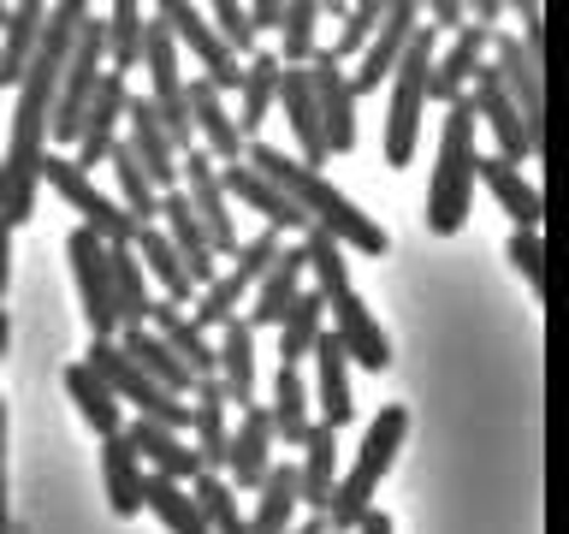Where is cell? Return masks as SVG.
Segmentation results:
<instances>
[{
	"label": "cell",
	"mask_w": 569,
	"mask_h": 534,
	"mask_svg": "<svg viewBox=\"0 0 569 534\" xmlns=\"http://www.w3.org/2000/svg\"><path fill=\"white\" fill-rule=\"evenodd\" d=\"M83 0H60L48 7L42 42H36L24 78L12 89V131H7V155H0V220L24 226L36 220V190H42V155H48V119H53V96H60V71L71 53V36L83 24Z\"/></svg>",
	"instance_id": "6da1fadb"
},
{
	"label": "cell",
	"mask_w": 569,
	"mask_h": 534,
	"mask_svg": "<svg viewBox=\"0 0 569 534\" xmlns=\"http://www.w3.org/2000/svg\"><path fill=\"white\" fill-rule=\"evenodd\" d=\"M243 167H256L267 185H273L284 202H291L309 226H320L332 244H345V249H356V256H386L391 249V238H386V226L373 220V214H362L350 202L345 190L332 185L327 172H309L297 155H284V149H273V142H249L243 149Z\"/></svg>",
	"instance_id": "7a4b0ae2"
},
{
	"label": "cell",
	"mask_w": 569,
	"mask_h": 534,
	"mask_svg": "<svg viewBox=\"0 0 569 534\" xmlns=\"http://www.w3.org/2000/svg\"><path fill=\"white\" fill-rule=\"evenodd\" d=\"M475 107L469 96L445 107L439 125V149H433V185H427V231L433 238H451V231L469 226L475 208Z\"/></svg>",
	"instance_id": "3957f363"
},
{
	"label": "cell",
	"mask_w": 569,
	"mask_h": 534,
	"mask_svg": "<svg viewBox=\"0 0 569 534\" xmlns=\"http://www.w3.org/2000/svg\"><path fill=\"white\" fill-rule=\"evenodd\" d=\"M403 434H409V409L403 404H380V416L368 422L362 445H356V463L332 481V498H327V528L332 534H350L373 511V493H380V481L391 475V463H398Z\"/></svg>",
	"instance_id": "277c9868"
},
{
	"label": "cell",
	"mask_w": 569,
	"mask_h": 534,
	"mask_svg": "<svg viewBox=\"0 0 569 534\" xmlns=\"http://www.w3.org/2000/svg\"><path fill=\"white\" fill-rule=\"evenodd\" d=\"M433 53H439V36L433 30H416L403 48L398 71H391V101H386V167H409L421 149V113H427V71H433Z\"/></svg>",
	"instance_id": "5b68a950"
},
{
	"label": "cell",
	"mask_w": 569,
	"mask_h": 534,
	"mask_svg": "<svg viewBox=\"0 0 569 534\" xmlns=\"http://www.w3.org/2000/svg\"><path fill=\"white\" fill-rule=\"evenodd\" d=\"M83 368L96 374V380L113 392L119 404H137L142 422H160V427H172V434H190V398H172L167 386H154L149 374H142L131 356L113 345V338H89Z\"/></svg>",
	"instance_id": "8992f818"
},
{
	"label": "cell",
	"mask_w": 569,
	"mask_h": 534,
	"mask_svg": "<svg viewBox=\"0 0 569 534\" xmlns=\"http://www.w3.org/2000/svg\"><path fill=\"white\" fill-rule=\"evenodd\" d=\"M279 256V231H249V238H238V249H231V267H220V274H213V285H208V291H196V309H190V320H196V327H226V320L231 315H238L243 309V303H249V291H256V279L267 274V261H273Z\"/></svg>",
	"instance_id": "52a82bcc"
},
{
	"label": "cell",
	"mask_w": 569,
	"mask_h": 534,
	"mask_svg": "<svg viewBox=\"0 0 569 534\" xmlns=\"http://www.w3.org/2000/svg\"><path fill=\"white\" fill-rule=\"evenodd\" d=\"M149 18H154V24H167V36H172V42L196 60L202 83H213L220 96H238L243 60L220 42V36H213V24H208V12H202V7H190V0H160V7H154Z\"/></svg>",
	"instance_id": "ba28073f"
},
{
	"label": "cell",
	"mask_w": 569,
	"mask_h": 534,
	"mask_svg": "<svg viewBox=\"0 0 569 534\" xmlns=\"http://www.w3.org/2000/svg\"><path fill=\"white\" fill-rule=\"evenodd\" d=\"M42 185L60 196L71 214H83V226L96 231L101 244H131V238H137V226L124 220V208H119L113 196H107V190H101L96 178H89L71 155H53V149L42 155Z\"/></svg>",
	"instance_id": "9c48e42d"
},
{
	"label": "cell",
	"mask_w": 569,
	"mask_h": 534,
	"mask_svg": "<svg viewBox=\"0 0 569 534\" xmlns=\"http://www.w3.org/2000/svg\"><path fill=\"white\" fill-rule=\"evenodd\" d=\"M487 66H492V78L505 83V96L516 101L522 131H528V142H533V155H540V149H546V60H540V53H528L510 30H492Z\"/></svg>",
	"instance_id": "30bf717a"
},
{
	"label": "cell",
	"mask_w": 569,
	"mask_h": 534,
	"mask_svg": "<svg viewBox=\"0 0 569 534\" xmlns=\"http://www.w3.org/2000/svg\"><path fill=\"white\" fill-rule=\"evenodd\" d=\"M178 196L190 202L196 214V226H202V238L213 244V256H231L238 249V220H231V202H226V190H220V167L202 155V149H184L178 155Z\"/></svg>",
	"instance_id": "8fae6325"
},
{
	"label": "cell",
	"mask_w": 569,
	"mask_h": 534,
	"mask_svg": "<svg viewBox=\"0 0 569 534\" xmlns=\"http://www.w3.org/2000/svg\"><path fill=\"white\" fill-rule=\"evenodd\" d=\"M421 30V7H409V0H386V12H380V30H373V42L356 53V71H350V96L362 101V96H380V83L398 71L403 60V48H409V36Z\"/></svg>",
	"instance_id": "7c38bea8"
},
{
	"label": "cell",
	"mask_w": 569,
	"mask_h": 534,
	"mask_svg": "<svg viewBox=\"0 0 569 534\" xmlns=\"http://www.w3.org/2000/svg\"><path fill=\"white\" fill-rule=\"evenodd\" d=\"M66 256H71V279H78V297H83L89 338H119V315H113V279H107V244H101L89 226H78V231L66 238Z\"/></svg>",
	"instance_id": "4fadbf2b"
},
{
	"label": "cell",
	"mask_w": 569,
	"mask_h": 534,
	"mask_svg": "<svg viewBox=\"0 0 569 534\" xmlns=\"http://www.w3.org/2000/svg\"><path fill=\"white\" fill-rule=\"evenodd\" d=\"M327 315H332L327 333L338 338V350H345L350 368H368V374L391 368V338H386L380 320H373L368 303L356 297V285H350V291H338V297H327Z\"/></svg>",
	"instance_id": "5bb4252c"
},
{
	"label": "cell",
	"mask_w": 569,
	"mask_h": 534,
	"mask_svg": "<svg viewBox=\"0 0 569 534\" xmlns=\"http://www.w3.org/2000/svg\"><path fill=\"white\" fill-rule=\"evenodd\" d=\"M184 113H190V137H196V149H202V155L213 160V167H238L249 142L238 137V119H231V107H226L220 89L202 83V78H190V83H184Z\"/></svg>",
	"instance_id": "9a60e30c"
},
{
	"label": "cell",
	"mask_w": 569,
	"mask_h": 534,
	"mask_svg": "<svg viewBox=\"0 0 569 534\" xmlns=\"http://www.w3.org/2000/svg\"><path fill=\"white\" fill-rule=\"evenodd\" d=\"M309 89H315V107H320L327 155H350L356 149V96H350V71L338 66L327 48H315V60H309Z\"/></svg>",
	"instance_id": "2e32d148"
},
{
	"label": "cell",
	"mask_w": 569,
	"mask_h": 534,
	"mask_svg": "<svg viewBox=\"0 0 569 534\" xmlns=\"http://www.w3.org/2000/svg\"><path fill=\"white\" fill-rule=\"evenodd\" d=\"M213 386H220L226 404H261V368H256V327L243 315H231L220 327V345H213Z\"/></svg>",
	"instance_id": "e0dca14e"
},
{
	"label": "cell",
	"mask_w": 569,
	"mask_h": 534,
	"mask_svg": "<svg viewBox=\"0 0 569 534\" xmlns=\"http://www.w3.org/2000/svg\"><path fill=\"white\" fill-rule=\"evenodd\" d=\"M124 101H131V78H119V71H101L96 83V101H89V113L78 125V142H71V160L89 172V167H107V149L119 142V125H124Z\"/></svg>",
	"instance_id": "ac0fdd59"
},
{
	"label": "cell",
	"mask_w": 569,
	"mask_h": 534,
	"mask_svg": "<svg viewBox=\"0 0 569 534\" xmlns=\"http://www.w3.org/2000/svg\"><path fill=\"white\" fill-rule=\"evenodd\" d=\"M273 463L279 457H273V422H267V404L238 409V427H231V439H226V469H220L231 481V493H256Z\"/></svg>",
	"instance_id": "d6986e66"
},
{
	"label": "cell",
	"mask_w": 569,
	"mask_h": 534,
	"mask_svg": "<svg viewBox=\"0 0 569 534\" xmlns=\"http://www.w3.org/2000/svg\"><path fill=\"white\" fill-rule=\"evenodd\" d=\"M475 89H469V107H475V125H487L492 131V142H498V160H540L533 155V142H528V131H522V113H516V101L505 96V83L492 78V66H480L475 78H469Z\"/></svg>",
	"instance_id": "ffe728a7"
},
{
	"label": "cell",
	"mask_w": 569,
	"mask_h": 534,
	"mask_svg": "<svg viewBox=\"0 0 569 534\" xmlns=\"http://www.w3.org/2000/svg\"><path fill=\"white\" fill-rule=\"evenodd\" d=\"M124 149L137 155V167H142V178L167 196V190H178V149H172V137L160 131V119H154V107L131 89V101H124Z\"/></svg>",
	"instance_id": "44dd1931"
},
{
	"label": "cell",
	"mask_w": 569,
	"mask_h": 534,
	"mask_svg": "<svg viewBox=\"0 0 569 534\" xmlns=\"http://www.w3.org/2000/svg\"><path fill=\"white\" fill-rule=\"evenodd\" d=\"M124 445L137 452V463H149L142 475L178 481V487H190V481L202 475V457H196L190 434H172V427H160V422H142V416H131V422H124Z\"/></svg>",
	"instance_id": "7402d4cb"
},
{
	"label": "cell",
	"mask_w": 569,
	"mask_h": 534,
	"mask_svg": "<svg viewBox=\"0 0 569 534\" xmlns=\"http://www.w3.org/2000/svg\"><path fill=\"white\" fill-rule=\"evenodd\" d=\"M309 363H315L309 409H315V422H320V427H332V434H338V427H350V416H356L350 363H345V350H338V338H332V333H320V338H315Z\"/></svg>",
	"instance_id": "603a6c76"
},
{
	"label": "cell",
	"mask_w": 569,
	"mask_h": 534,
	"mask_svg": "<svg viewBox=\"0 0 569 534\" xmlns=\"http://www.w3.org/2000/svg\"><path fill=\"white\" fill-rule=\"evenodd\" d=\"M487 48H492V30H480V24H462L451 42H445L433 53V71H427V101H439V107H451L469 96V78L480 66H487Z\"/></svg>",
	"instance_id": "cb8c5ba5"
},
{
	"label": "cell",
	"mask_w": 569,
	"mask_h": 534,
	"mask_svg": "<svg viewBox=\"0 0 569 534\" xmlns=\"http://www.w3.org/2000/svg\"><path fill=\"white\" fill-rule=\"evenodd\" d=\"M302 279H309V261H302V244H291V249L279 244V256L267 261V274L256 279V291H249V315H243V320H249L256 333H261V327H279V315L297 303Z\"/></svg>",
	"instance_id": "d4e9b609"
},
{
	"label": "cell",
	"mask_w": 569,
	"mask_h": 534,
	"mask_svg": "<svg viewBox=\"0 0 569 534\" xmlns=\"http://www.w3.org/2000/svg\"><path fill=\"white\" fill-rule=\"evenodd\" d=\"M220 190H226V202H238V208H249V214H261V226H267V231H279V238H284V231H297V238L309 231V220H302V214L284 202V196L267 185L256 167H243V160H238V167H220Z\"/></svg>",
	"instance_id": "484cf974"
},
{
	"label": "cell",
	"mask_w": 569,
	"mask_h": 534,
	"mask_svg": "<svg viewBox=\"0 0 569 534\" xmlns=\"http://www.w3.org/2000/svg\"><path fill=\"white\" fill-rule=\"evenodd\" d=\"M279 107H284V119H291V137H297V160H302V167H309V172H320V167H327V137H320V107H315V89H309V66H284L279 71Z\"/></svg>",
	"instance_id": "4316f807"
},
{
	"label": "cell",
	"mask_w": 569,
	"mask_h": 534,
	"mask_svg": "<svg viewBox=\"0 0 569 534\" xmlns=\"http://www.w3.org/2000/svg\"><path fill=\"white\" fill-rule=\"evenodd\" d=\"M475 185H487V190H492V202L510 214V226H516V231H540L546 202H540V190H533L528 178L510 167V160H498V155H475Z\"/></svg>",
	"instance_id": "83f0119b"
},
{
	"label": "cell",
	"mask_w": 569,
	"mask_h": 534,
	"mask_svg": "<svg viewBox=\"0 0 569 534\" xmlns=\"http://www.w3.org/2000/svg\"><path fill=\"white\" fill-rule=\"evenodd\" d=\"M279 60H273V48H256L243 60V78H238V137L243 142H261V125H267V113L279 107Z\"/></svg>",
	"instance_id": "f1b7e54d"
},
{
	"label": "cell",
	"mask_w": 569,
	"mask_h": 534,
	"mask_svg": "<svg viewBox=\"0 0 569 534\" xmlns=\"http://www.w3.org/2000/svg\"><path fill=\"white\" fill-rule=\"evenodd\" d=\"M297 452H302V463H291L297 469V505L309 516H327V498H332V481H338V434L315 422Z\"/></svg>",
	"instance_id": "f546056e"
},
{
	"label": "cell",
	"mask_w": 569,
	"mask_h": 534,
	"mask_svg": "<svg viewBox=\"0 0 569 534\" xmlns=\"http://www.w3.org/2000/svg\"><path fill=\"white\" fill-rule=\"evenodd\" d=\"M226 439H231V404L220 398L213 380H196L190 386V445L202 457V469L213 475L226 469Z\"/></svg>",
	"instance_id": "4dcf8cb0"
},
{
	"label": "cell",
	"mask_w": 569,
	"mask_h": 534,
	"mask_svg": "<svg viewBox=\"0 0 569 534\" xmlns=\"http://www.w3.org/2000/svg\"><path fill=\"white\" fill-rule=\"evenodd\" d=\"M297 469L291 463H273V469L261 475V487H256V511L243 516V534H291L297 528Z\"/></svg>",
	"instance_id": "1f68e13d"
},
{
	"label": "cell",
	"mask_w": 569,
	"mask_h": 534,
	"mask_svg": "<svg viewBox=\"0 0 569 534\" xmlns=\"http://www.w3.org/2000/svg\"><path fill=\"white\" fill-rule=\"evenodd\" d=\"M131 249H137L142 279L160 285V303H178V309H184V303L196 297V285H190V274H184V261H178V249L167 244V231H160V226H137Z\"/></svg>",
	"instance_id": "d6a6232c"
},
{
	"label": "cell",
	"mask_w": 569,
	"mask_h": 534,
	"mask_svg": "<svg viewBox=\"0 0 569 534\" xmlns=\"http://www.w3.org/2000/svg\"><path fill=\"white\" fill-rule=\"evenodd\" d=\"M42 24H48L42 0H18V7L7 12V24H0V89H18L36 42H42Z\"/></svg>",
	"instance_id": "836d02e7"
},
{
	"label": "cell",
	"mask_w": 569,
	"mask_h": 534,
	"mask_svg": "<svg viewBox=\"0 0 569 534\" xmlns=\"http://www.w3.org/2000/svg\"><path fill=\"white\" fill-rule=\"evenodd\" d=\"M107 279H113V315H119V333L124 327H149V309H154V291L137 267V249L131 244H107Z\"/></svg>",
	"instance_id": "e575fe53"
},
{
	"label": "cell",
	"mask_w": 569,
	"mask_h": 534,
	"mask_svg": "<svg viewBox=\"0 0 569 534\" xmlns=\"http://www.w3.org/2000/svg\"><path fill=\"white\" fill-rule=\"evenodd\" d=\"M273 333H279V363H284V368H302V363H309V350H315V338L327 333V297L302 285L297 303L279 315Z\"/></svg>",
	"instance_id": "d590c367"
},
{
	"label": "cell",
	"mask_w": 569,
	"mask_h": 534,
	"mask_svg": "<svg viewBox=\"0 0 569 534\" xmlns=\"http://www.w3.org/2000/svg\"><path fill=\"white\" fill-rule=\"evenodd\" d=\"M142 30H149V12L137 0H119V7L101 12V53H107V71L131 78L142 66Z\"/></svg>",
	"instance_id": "8d00e7d4"
},
{
	"label": "cell",
	"mask_w": 569,
	"mask_h": 534,
	"mask_svg": "<svg viewBox=\"0 0 569 534\" xmlns=\"http://www.w3.org/2000/svg\"><path fill=\"white\" fill-rule=\"evenodd\" d=\"M113 345H119L124 356H131V363H137L142 374H149L154 386H167L172 398H190V386H196V380H190V368L178 363V356H172L167 345H160V338H154L149 327H124V333L113 338Z\"/></svg>",
	"instance_id": "74e56055"
},
{
	"label": "cell",
	"mask_w": 569,
	"mask_h": 534,
	"mask_svg": "<svg viewBox=\"0 0 569 534\" xmlns=\"http://www.w3.org/2000/svg\"><path fill=\"white\" fill-rule=\"evenodd\" d=\"M267 422H273V439H284L297 452L302 434L315 427V409H309V380H302V368H284L273 374V404H267Z\"/></svg>",
	"instance_id": "f35d334b"
},
{
	"label": "cell",
	"mask_w": 569,
	"mask_h": 534,
	"mask_svg": "<svg viewBox=\"0 0 569 534\" xmlns=\"http://www.w3.org/2000/svg\"><path fill=\"white\" fill-rule=\"evenodd\" d=\"M101 487H107L113 516H137L142 511V463H137L131 445H124V434L101 439Z\"/></svg>",
	"instance_id": "ab89813d"
},
{
	"label": "cell",
	"mask_w": 569,
	"mask_h": 534,
	"mask_svg": "<svg viewBox=\"0 0 569 534\" xmlns=\"http://www.w3.org/2000/svg\"><path fill=\"white\" fill-rule=\"evenodd\" d=\"M107 167H113V185H119V196L113 202L124 208V220L131 226H154V214H160V190L142 178V167H137V155L124 149V137L107 149Z\"/></svg>",
	"instance_id": "60d3db41"
},
{
	"label": "cell",
	"mask_w": 569,
	"mask_h": 534,
	"mask_svg": "<svg viewBox=\"0 0 569 534\" xmlns=\"http://www.w3.org/2000/svg\"><path fill=\"white\" fill-rule=\"evenodd\" d=\"M66 392H71V404H78V416L96 427V439H113V434H124V404L107 392L96 374H89L83 363H71L66 368Z\"/></svg>",
	"instance_id": "b9f144b4"
},
{
	"label": "cell",
	"mask_w": 569,
	"mask_h": 534,
	"mask_svg": "<svg viewBox=\"0 0 569 534\" xmlns=\"http://www.w3.org/2000/svg\"><path fill=\"white\" fill-rule=\"evenodd\" d=\"M142 511H149L167 534H208V528H202V511H196V498H190V487H178V481L142 475Z\"/></svg>",
	"instance_id": "7bdbcfd3"
},
{
	"label": "cell",
	"mask_w": 569,
	"mask_h": 534,
	"mask_svg": "<svg viewBox=\"0 0 569 534\" xmlns=\"http://www.w3.org/2000/svg\"><path fill=\"white\" fill-rule=\"evenodd\" d=\"M297 244H302V261H309V279H315L320 297L350 291V249H345V244H332L320 226H309Z\"/></svg>",
	"instance_id": "ee69618b"
},
{
	"label": "cell",
	"mask_w": 569,
	"mask_h": 534,
	"mask_svg": "<svg viewBox=\"0 0 569 534\" xmlns=\"http://www.w3.org/2000/svg\"><path fill=\"white\" fill-rule=\"evenodd\" d=\"M315 48H320V7H315V0H291V7L279 12V53H273V60L302 71L315 60Z\"/></svg>",
	"instance_id": "f6af8a7d"
},
{
	"label": "cell",
	"mask_w": 569,
	"mask_h": 534,
	"mask_svg": "<svg viewBox=\"0 0 569 534\" xmlns=\"http://www.w3.org/2000/svg\"><path fill=\"white\" fill-rule=\"evenodd\" d=\"M190 498H196V511H202V528L208 534H243V511H238V493H231L226 475L202 469V475L190 481Z\"/></svg>",
	"instance_id": "bcb514c9"
},
{
	"label": "cell",
	"mask_w": 569,
	"mask_h": 534,
	"mask_svg": "<svg viewBox=\"0 0 569 534\" xmlns=\"http://www.w3.org/2000/svg\"><path fill=\"white\" fill-rule=\"evenodd\" d=\"M380 12H386L380 0H368V7H350V12H345V30H338V36H332V48H327L338 66L356 60V53L373 42V30H380Z\"/></svg>",
	"instance_id": "7dc6e473"
},
{
	"label": "cell",
	"mask_w": 569,
	"mask_h": 534,
	"mask_svg": "<svg viewBox=\"0 0 569 534\" xmlns=\"http://www.w3.org/2000/svg\"><path fill=\"white\" fill-rule=\"evenodd\" d=\"M208 24H213V36H220V42H226L231 53H238V60H249V53L261 48V36L249 30V12L238 7V0H220V7L208 12Z\"/></svg>",
	"instance_id": "c3c4849f"
},
{
	"label": "cell",
	"mask_w": 569,
	"mask_h": 534,
	"mask_svg": "<svg viewBox=\"0 0 569 534\" xmlns=\"http://www.w3.org/2000/svg\"><path fill=\"white\" fill-rule=\"evenodd\" d=\"M505 256H510V267L528 279V291L540 297L546 291V244H540V231H510L505 238Z\"/></svg>",
	"instance_id": "681fc988"
},
{
	"label": "cell",
	"mask_w": 569,
	"mask_h": 534,
	"mask_svg": "<svg viewBox=\"0 0 569 534\" xmlns=\"http://www.w3.org/2000/svg\"><path fill=\"white\" fill-rule=\"evenodd\" d=\"M462 24H469V7H457V0H433L427 7V30L433 36H457Z\"/></svg>",
	"instance_id": "f907efd6"
},
{
	"label": "cell",
	"mask_w": 569,
	"mask_h": 534,
	"mask_svg": "<svg viewBox=\"0 0 569 534\" xmlns=\"http://www.w3.org/2000/svg\"><path fill=\"white\" fill-rule=\"evenodd\" d=\"M516 18H522V36H516V42H522L528 53H540V60H546V24H540V7L528 0V7H516Z\"/></svg>",
	"instance_id": "816d5d0a"
},
{
	"label": "cell",
	"mask_w": 569,
	"mask_h": 534,
	"mask_svg": "<svg viewBox=\"0 0 569 534\" xmlns=\"http://www.w3.org/2000/svg\"><path fill=\"white\" fill-rule=\"evenodd\" d=\"M249 12V30H279V12H284V0H256V7H243Z\"/></svg>",
	"instance_id": "f5cc1de1"
},
{
	"label": "cell",
	"mask_w": 569,
	"mask_h": 534,
	"mask_svg": "<svg viewBox=\"0 0 569 534\" xmlns=\"http://www.w3.org/2000/svg\"><path fill=\"white\" fill-rule=\"evenodd\" d=\"M0 534H7V404H0Z\"/></svg>",
	"instance_id": "db71d44e"
},
{
	"label": "cell",
	"mask_w": 569,
	"mask_h": 534,
	"mask_svg": "<svg viewBox=\"0 0 569 534\" xmlns=\"http://www.w3.org/2000/svg\"><path fill=\"white\" fill-rule=\"evenodd\" d=\"M7 279H12V226L0 220V297H7Z\"/></svg>",
	"instance_id": "11a10c76"
},
{
	"label": "cell",
	"mask_w": 569,
	"mask_h": 534,
	"mask_svg": "<svg viewBox=\"0 0 569 534\" xmlns=\"http://www.w3.org/2000/svg\"><path fill=\"white\" fill-rule=\"evenodd\" d=\"M350 534H398V528H391V516H386V511H368Z\"/></svg>",
	"instance_id": "9f6ffc18"
},
{
	"label": "cell",
	"mask_w": 569,
	"mask_h": 534,
	"mask_svg": "<svg viewBox=\"0 0 569 534\" xmlns=\"http://www.w3.org/2000/svg\"><path fill=\"white\" fill-rule=\"evenodd\" d=\"M291 534H332V528H327V516H302Z\"/></svg>",
	"instance_id": "6f0895ef"
},
{
	"label": "cell",
	"mask_w": 569,
	"mask_h": 534,
	"mask_svg": "<svg viewBox=\"0 0 569 534\" xmlns=\"http://www.w3.org/2000/svg\"><path fill=\"white\" fill-rule=\"evenodd\" d=\"M7 338H12V320H7V309H0V356H7Z\"/></svg>",
	"instance_id": "680465c9"
},
{
	"label": "cell",
	"mask_w": 569,
	"mask_h": 534,
	"mask_svg": "<svg viewBox=\"0 0 569 534\" xmlns=\"http://www.w3.org/2000/svg\"><path fill=\"white\" fill-rule=\"evenodd\" d=\"M7 12H12V7H7V0H0V24H7Z\"/></svg>",
	"instance_id": "91938a15"
}]
</instances>
